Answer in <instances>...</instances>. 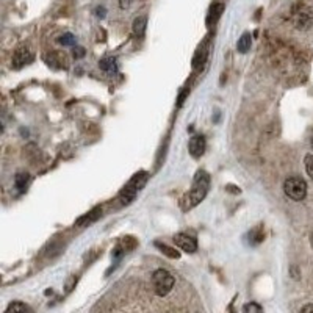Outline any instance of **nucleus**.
<instances>
[{
  "label": "nucleus",
  "mask_w": 313,
  "mask_h": 313,
  "mask_svg": "<svg viewBox=\"0 0 313 313\" xmlns=\"http://www.w3.org/2000/svg\"><path fill=\"white\" fill-rule=\"evenodd\" d=\"M155 246L159 247V249H162V252H163V254H166L168 257H171V258H179V257H180V254H179L177 251L171 249V247H168L166 244H162V243H155Z\"/></svg>",
  "instance_id": "obj_14"
},
{
  "label": "nucleus",
  "mask_w": 313,
  "mask_h": 313,
  "mask_svg": "<svg viewBox=\"0 0 313 313\" xmlns=\"http://www.w3.org/2000/svg\"><path fill=\"white\" fill-rule=\"evenodd\" d=\"M301 311H313V304H308V305L301 307Z\"/></svg>",
  "instance_id": "obj_22"
},
{
  "label": "nucleus",
  "mask_w": 313,
  "mask_h": 313,
  "mask_svg": "<svg viewBox=\"0 0 313 313\" xmlns=\"http://www.w3.org/2000/svg\"><path fill=\"white\" fill-rule=\"evenodd\" d=\"M99 212H100L99 208H96L94 212H91L89 215H86V216H83V218L78 219V221H77V224H78V226H88L89 223H93V221H94V219L100 215Z\"/></svg>",
  "instance_id": "obj_12"
},
{
  "label": "nucleus",
  "mask_w": 313,
  "mask_h": 313,
  "mask_svg": "<svg viewBox=\"0 0 313 313\" xmlns=\"http://www.w3.org/2000/svg\"><path fill=\"white\" fill-rule=\"evenodd\" d=\"M251 44H252V38H251V35H249V33H244V35L238 39L237 47H238V50L241 52V54H246V52L251 49Z\"/></svg>",
  "instance_id": "obj_9"
},
{
  "label": "nucleus",
  "mask_w": 313,
  "mask_h": 313,
  "mask_svg": "<svg viewBox=\"0 0 313 313\" xmlns=\"http://www.w3.org/2000/svg\"><path fill=\"white\" fill-rule=\"evenodd\" d=\"M60 44H63V46H74L75 44V36L72 33H64L60 38Z\"/></svg>",
  "instance_id": "obj_17"
},
{
  "label": "nucleus",
  "mask_w": 313,
  "mask_h": 313,
  "mask_svg": "<svg viewBox=\"0 0 313 313\" xmlns=\"http://www.w3.org/2000/svg\"><path fill=\"white\" fill-rule=\"evenodd\" d=\"M283 191L291 201H302L307 196V184L301 177H288L283 182Z\"/></svg>",
  "instance_id": "obj_3"
},
{
  "label": "nucleus",
  "mask_w": 313,
  "mask_h": 313,
  "mask_svg": "<svg viewBox=\"0 0 313 313\" xmlns=\"http://www.w3.org/2000/svg\"><path fill=\"white\" fill-rule=\"evenodd\" d=\"M146 25H147V18L146 16H138L133 21V33L138 38H142L146 33Z\"/></svg>",
  "instance_id": "obj_7"
},
{
  "label": "nucleus",
  "mask_w": 313,
  "mask_h": 313,
  "mask_svg": "<svg viewBox=\"0 0 313 313\" xmlns=\"http://www.w3.org/2000/svg\"><path fill=\"white\" fill-rule=\"evenodd\" d=\"M32 61H33V52L27 46H21V47L16 49L15 55H13L11 66L15 69H21V68L25 66V64H29Z\"/></svg>",
  "instance_id": "obj_4"
},
{
  "label": "nucleus",
  "mask_w": 313,
  "mask_h": 313,
  "mask_svg": "<svg viewBox=\"0 0 313 313\" xmlns=\"http://www.w3.org/2000/svg\"><path fill=\"white\" fill-rule=\"evenodd\" d=\"M205 147H207V142H205L204 136L196 135L190 139L188 149H190V153L194 156V159H199V156L205 152Z\"/></svg>",
  "instance_id": "obj_6"
},
{
  "label": "nucleus",
  "mask_w": 313,
  "mask_h": 313,
  "mask_svg": "<svg viewBox=\"0 0 313 313\" xmlns=\"http://www.w3.org/2000/svg\"><path fill=\"white\" fill-rule=\"evenodd\" d=\"M130 4H132V0H119V7L124 10V8H128Z\"/></svg>",
  "instance_id": "obj_20"
},
{
  "label": "nucleus",
  "mask_w": 313,
  "mask_h": 313,
  "mask_svg": "<svg viewBox=\"0 0 313 313\" xmlns=\"http://www.w3.org/2000/svg\"><path fill=\"white\" fill-rule=\"evenodd\" d=\"M99 66L102 71H105L107 74H114L117 71V64H116V60L108 57V58H103L99 61Z\"/></svg>",
  "instance_id": "obj_8"
},
{
  "label": "nucleus",
  "mask_w": 313,
  "mask_h": 313,
  "mask_svg": "<svg viewBox=\"0 0 313 313\" xmlns=\"http://www.w3.org/2000/svg\"><path fill=\"white\" fill-rule=\"evenodd\" d=\"M224 11V5H221V4H216V5H213L212 7V10H210V16H208V22H216L218 21V18L221 16V13Z\"/></svg>",
  "instance_id": "obj_13"
},
{
  "label": "nucleus",
  "mask_w": 313,
  "mask_h": 313,
  "mask_svg": "<svg viewBox=\"0 0 313 313\" xmlns=\"http://www.w3.org/2000/svg\"><path fill=\"white\" fill-rule=\"evenodd\" d=\"M304 163H305V171H307L308 177L313 180V153H310V155L305 156Z\"/></svg>",
  "instance_id": "obj_16"
},
{
  "label": "nucleus",
  "mask_w": 313,
  "mask_h": 313,
  "mask_svg": "<svg viewBox=\"0 0 313 313\" xmlns=\"http://www.w3.org/2000/svg\"><path fill=\"white\" fill-rule=\"evenodd\" d=\"M311 246H313V233H311Z\"/></svg>",
  "instance_id": "obj_24"
},
{
  "label": "nucleus",
  "mask_w": 313,
  "mask_h": 313,
  "mask_svg": "<svg viewBox=\"0 0 313 313\" xmlns=\"http://www.w3.org/2000/svg\"><path fill=\"white\" fill-rule=\"evenodd\" d=\"M7 313H21V311H32V308L29 307V305H25L24 302H19V301H16V302H11L8 307H7V310H5Z\"/></svg>",
  "instance_id": "obj_11"
},
{
  "label": "nucleus",
  "mask_w": 313,
  "mask_h": 313,
  "mask_svg": "<svg viewBox=\"0 0 313 313\" xmlns=\"http://www.w3.org/2000/svg\"><path fill=\"white\" fill-rule=\"evenodd\" d=\"M174 283H176V279H174V276L168 269L160 268V269L153 271V274H152L153 291L159 294L160 297H165V296H168L169 293H171Z\"/></svg>",
  "instance_id": "obj_2"
},
{
  "label": "nucleus",
  "mask_w": 313,
  "mask_h": 313,
  "mask_svg": "<svg viewBox=\"0 0 313 313\" xmlns=\"http://www.w3.org/2000/svg\"><path fill=\"white\" fill-rule=\"evenodd\" d=\"M173 240H174L176 246H179L182 251H185L188 254H193V252L198 251V241H196V238H193L191 235L176 233Z\"/></svg>",
  "instance_id": "obj_5"
},
{
  "label": "nucleus",
  "mask_w": 313,
  "mask_h": 313,
  "mask_svg": "<svg viewBox=\"0 0 313 313\" xmlns=\"http://www.w3.org/2000/svg\"><path fill=\"white\" fill-rule=\"evenodd\" d=\"M29 180H30V176L27 173H19L15 179V184H16V188L19 191H24L29 185Z\"/></svg>",
  "instance_id": "obj_10"
},
{
  "label": "nucleus",
  "mask_w": 313,
  "mask_h": 313,
  "mask_svg": "<svg viewBox=\"0 0 313 313\" xmlns=\"http://www.w3.org/2000/svg\"><path fill=\"white\" fill-rule=\"evenodd\" d=\"M251 237H252L251 244H257V243L262 241V240H263V232H262V227H258V229L252 230V232H251Z\"/></svg>",
  "instance_id": "obj_18"
},
{
  "label": "nucleus",
  "mask_w": 313,
  "mask_h": 313,
  "mask_svg": "<svg viewBox=\"0 0 313 313\" xmlns=\"http://www.w3.org/2000/svg\"><path fill=\"white\" fill-rule=\"evenodd\" d=\"M96 15H97L99 18H105V8H97V10H96Z\"/></svg>",
  "instance_id": "obj_21"
},
{
  "label": "nucleus",
  "mask_w": 313,
  "mask_h": 313,
  "mask_svg": "<svg viewBox=\"0 0 313 313\" xmlns=\"http://www.w3.org/2000/svg\"><path fill=\"white\" fill-rule=\"evenodd\" d=\"M208 187H210V177H208V174L205 171L196 173L190 193H187L185 198L182 199V208L184 210H190V208L201 204L208 193Z\"/></svg>",
  "instance_id": "obj_1"
},
{
  "label": "nucleus",
  "mask_w": 313,
  "mask_h": 313,
  "mask_svg": "<svg viewBox=\"0 0 313 313\" xmlns=\"http://www.w3.org/2000/svg\"><path fill=\"white\" fill-rule=\"evenodd\" d=\"M310 144H311V149H313V136H311V139H310Z\"/></svg>",
  "instance_id": "obj_23"
},
{
  "label": "nucleus",
  "mask_w": 313,
  "mask_h": 313,
  "mask_svg": "<svg viewBox=\"0 0 313 313\" xmlns=\"http://www.w3.org/2000/svg\"><path fill=\"white\" fill-rule=\"evenodd\" d=\"M85 55V49L83 47H74V57L75 58H82Z\"/></svg>",
  "instance_id": "obj_19"
},
{
  "label": "nucleus",
  "mask_w": 313,
  "mask_h": 313,
  "mask_svg": "<svg viewBox=\"0 0 313 313\" xmlns=\"http://www.w3.org/2000/svg\"><path fill=\"white\" fill-rule=\"evenodd\" d=\"M243 311L244 313H260V311H263V307L255 304V302H249V304L243 305Z\"/></svg>",
  "instance_id": "obj_15"
}]
</instances>
